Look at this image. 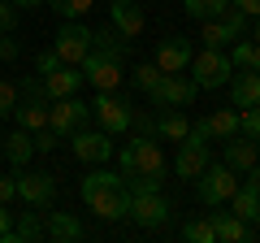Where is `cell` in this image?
Wrapping results in <instances>:
<instances>
[{"label":"cell","instance_id":"6da1fadb","mask_svg":"<svg viewBox=\"0 0 260 243\" xmlns=\"http://www.w3.org/2000/svg\"><path fill=\"white\" fill-rule=\"evenodd\" d=\"M83 204L91 208L95 217L104 222H121L130 208V191H126V178L113 174V169H95V174L83 178Z\"/></svg>","mask_w":260,"mask_h":243},{"label":"cell","instance_id":"7a4b0ae2","mask_svg":"<svg viewBox=\"0 0 260 243\" xmlns=\"http://www.w3.org/2000/svg\"><path fill=\"white\" fill-rule=\"evenodd\" d=\"M234 191H239V174H234L225 161H221V165H213V161H208V169L195 178V196H200V204H204V208L230 204Z\"/></svg>","mask_w":260,"mask_h":243},{"label":"cell","instance_id":"3957f363","mask_svg":"<svg viewBox=\"0 0 260 243\" xmlns=\"http://www.w3.org/2000/svg\"><path fill=\"white\" fill-rule=\"evenodd\" d=\"M186 74L195 78V87H208V92H217V87H225V83L234 78V61H230V52H221V48H204V52H195V56H191Z\"/></svg>","mask_w":260,"mask_h":243},{"label":"cell","instance_id":"277c9868","mask_svg":"<svg viewBox=\"0 0 260 243\" xmlns=\"http://www.w3.org/2000/svg\"><path fill=\"white\" fill-rule=\"evenodd\" d=\"M121 174H165V157H160V139L152 135H135L117 157Z\"/></svg>","mask_w":260,"mask_h":243},{"label":"cell","instance_id":"5b68a950","mask_svg":"<svg viewBox=\"0 0 260 243\" xmlns=\"http://www.w3.org/2000/svg\"><path fill=\"white\" fill-rule=\"evenodd\" d=\"M87 117H91V104L78 100V92H74V96H61V100L48 104V131H52L56 139H70L74 131H83Z\"/></svg>","mask_w":260,"mask_h":243},{"label":"cell","instance_id":"8992f818","mask_svg":"<svg viewBox=\"0 0 260 243\" xmlns=\"http://www.w3.org/2000/svg\"><path fill=\"white\" fill-rule=\"evenodd\" d=\"M174 204H169L160 191H139V196H130V208H126V222H135L139 230H160L169 222Z\"/></svg>","mask_w":260,"mask_h":243},{"label":"cell","instance_id":"52a82bcc","mask_svg":"<svg viewBox=\"0 0 260 243\" xmlns=\"http://www.w3.org/2000/svg\"><path fill=\"white\" fill-rule=\"evenodd\" d=\"M130 113H135V104L121 92H100L95 104H91V117L100 122V131H109V135H126L130 131Z\"/></svg>","mask_w":260,"mask_h":243},{"label":"cell","instance_id":"ba28073f","mask_svg":"<svg viewBox=\"0 0 260 243\" xmlns=\"http://www.w3.org/2000/svg\"><path fill=\"white\" fill-rule=\"evenodd\" d=\"M52 52L61 56V66H78V61L91 52V31L78 18H65V26L52 35Z\"/></svg>","mask_w":260,"mask_h":243},{"label":"cell","instance_id":"9c48e42d","mask_svg":"<svg viewBox=\"0 0 260 243\" xmlns=\"http://www.w3.org/2000/svg\"><path fill=\"white\" fill-rule=\"evenodd\" d=\"M78 70H83V83H91L95 92H121V61L117 56H104V52L91 48L78 61Z\"/></svg>","mask_w":260,"mask_h":243},{"label":"cell","instance_id":"30bf717a","mask_svg":"<svg viewBox=\"0 0 260 243\" xmlns=\"http://www.w3.org/2000/svg\"><path fill=\"white\" fill-rule=\"evenodd\" d=\"M13 183H18V200L26 208H48L56 200V178L52 174H30V169H22Z\"/></svg>","mask_w":260,"mask_h":243},{"label":"cell","instance_id":"8fae6325","mask_svg":"<svg viewBox=\"0 0 260 243\" xmlns=\"http://www.w3.org/2000/svg\"><path fill=\"white\" fill-rule=\"evenodd\" d=\"M195 92H200V87H195L191 74H165L160 87L152 92V104H156V109H186V104L195 100Z\"/></svg>","mask_w":260,"mask_h":243},{"label":"cell","instance_id":"7c38bea8","mask_svg":"<svg viewBox=\"0 0 260 243\" xmlns=\"http://www.w3.org/2000/svg\"><path fill=\"white\" fill-rule=\"evenodd\" d=\"M70 148L83 165H104L113 157V135L109 131H74L70 135Z\"/></svg>","mask_w":260,"mask_h":243},{"label":"cell","instance_id":"4fadbf2b","mask_svg":"<svg viewBox=\"0 0 260 243\" xmlns=\"http://www.w3.org/2000/svg\"><path fill=\"white\" fill-rule=\"evenodd\" d=\"M191 56H195V48H191V39H186V35H165V39L156 44V66H160V74H186Z\"/></svg>","mask_w":260,"mask_h":243},{"label":"cell","instance_id":"5bb4252c","mask_svg":"<svg viewBox=\"0 0 260 243\" xmlns=\"http://www.w3.org/2000/svg\"><path fill=\"white\" fill-rule=\"evenodd\" d=\"M208 161H213V152H208V143H195V139H182L178 143V157H174V174L182 178V183H195V178L208 169Z\"/></svg>","mask_w":260,"mask_h":243},{"label":"cell","instance_id":"9a60e30c","mask_svg":"<svg viewBox=\"0 0 260 243\" xmlns=\"http://www.w3.org/2000/svg\"><path fill=\"white\" fill-rule=\"evenodd\" d=\"M225 87H230L234 109H256L260 104V70H234V78Z\"/></svg>","mask_w":260,"mask_h":243},{"label":"cell","instance_id":"2e32d148","mask_svg":"<svg viewBox=\"0 0 260 243\" xmlns=\"http://www.w3.org/2000/svg\"><path fill=\"white\" fill-rule=\"evenodd\" d=\"M39 78H44V96H48V100L74 96L78 87H83V70H78V66H56V70H48V74H39Z\"/></svg>","mask_w":260,"mask_h":243},{"label":"cell","instance_id":"e0dca14e","mask_svg":"<svg viewBox=\"0 0 260 243\" xmlns=\"http://www.w3.org/2000/svg\"><path fill=\"white\" fill-rule=\"evenodd\" d=\"M109 5H113V9H109V22H113L126 39L143 35V5H139V0H109Z\"/></svg>","mask_w":260,"mask_h":243},{"label":"cell","instance_id":"ac0fdd59","mask_svg":"<svg viewBox=\"0 0 260 243\" xmlns=\"http://www.w3.org/2000/svg\"><path fill=\"white\" fill-rule=\"evenodd\" d=\"M44 234L52 243H78L83 239V222H78L74 213H61V208H56V213H48V222H44Z\"/></svg>","mask_w":260,"mask_h":243},{"label":"cell","instance_id":"d6986e66","mask_svg":"<svg viewBox=\"0 0 260 243\" xmlns=\"http://www.w3.org/2000/svg\"><path fill=\"white\" fill-rule=\"evenodd\" d=\"M256 161H260V148L247 139V135H234V139H225V165H230L234 174H247Z\"/></svg>","mask_w":260,"mask_h":243},{"label":"cell","instance_id":"ffe728a7","mask_svg":"<svg viewBox=\"0 0 260 243\" xmlns=\"http://www.w3.org/2000/svg\"><path fill=\"white\" fill-rule=\"evenodd\" d=\"M91 48L95 52H104V56H117V61H126V52H130V39L121 35L117 26H100V31H91Z\"/></svg>","mask_w":260,"mask_h":243},{"label":"cell","instance_id":"44dd1931","mask_svg":"<svg viewBox=\"0 0 260 243\" xmlns=\"http://www.w3.org/2000/svg\"><path fill=\"white\" fill-rule=\"evenodd\" d=\"M5 157H9V165L26 169L30 157H35V139H30V131H22V126H13L9 139H5Z\"/></svg>","mask_w":260,"mask_h":243},{"label":"cell","instance_id":"7402d4cb","mask_svg":"<svg viewBox=\"0 0 260 243\" xmlns=\"http://www.w3.org/2000/svg\"><path fill=\"white\" fill-rule=\"evenodd\" d=\"M213 230H217V243H247L251 239V226L234 213H213Z\"/></svg>","mask_w":260,"mask_h":243},{"label":"cell","instance_id":"603a6c76","mask_svg":"<svg viewBox=\"0 0 260 243\" xmlns=\"http://www.w3.org/2000/svg\"><path fill=\"white\" fill-rule=\"evenodd\" d=\"M230 213L243 217L247 226H260V191H251V187H243V183H239V191L230 196Z\"/></svg>","mask_w":260,"mask_h":243},{"label":"cell","instance_id":"cb8c5ba5","mask_svg":"<svg viewBox=\"0 0 260 243\" xmlns=\"http://www.w3.org/2000/svg\"><path fill=\"white\" fill-rule=\"evenodd\" d=\"M13 117H18L22 131L35 135V131H44V126H48V104L44 100H18V104H13Z\"/></svg>","mask_w":260,"mask_h":243},{"label":"cell","instance_id":"d4e9b609","mask_svg":"<svg viewBox=\"0 0 260 243\" xmlns=\"http://www.w3.org/2000/svg\"><path fill=\"white\" fill-rule=\"evenodd\" d=\"M186 131H191V122H186L182 109H160V117H156V139H174V143H182Z\"/></svg>","mask_w":260,"mask_h":243},{"label":"cell","instance_id":"484cf974","mask_svg":"<svg viewBox=\"0 0 260 243\" xmlns=\"http://www.w3.org/2000/svg\"><path fill=\"white\" fill-rule=\"evenodd\" d=\"M230 61H234V70H260V44L239 35L230 44Z\"/></svg>","mask_w":260,"mask_h":243},{"label":"cell","instance_id":"4316f807","mask_svg":"<svg viewBox=\"0 0 260 243\" xmlns=\"http://www.w3.org/2000/svg\"><path fill=\"white\" fill-rule=\"evenodd\" d=\"M200 39H204V48H230L239 35H234V31L225 26L221 18H204V26H200Z\"/></svg>","mask_w":260,"mask_h":243},{"label":"cell","instance_id":"83f0119b","mask_svg":"<svg viewBox=\"0 0 260 243\" xmlns=\"http://www.w3.org/2000/svg\"><path fill=\"white\" fill-rule=\"evenodd\" d=\"M13 239L18 243H39L44 239V222H39L35 208H22V217L13 222Z\"/></svg>","mask_w":260,"mask_h":243},{"label":"cell","instance_id":"f1b7e54d","mask_svg":"<svg viewBox=\"0 0 260 243\" xmlns=\"http://www.w3.org/2000/svg\"><path fill=\"white\" fill-rule=\"evenodd\" d=\"M208 131H213V139H234L239 135V109H217L208 117Z\"/></svg>","mask_w":260,"mask_h":243},{"label":"cell","instance_id":"f546056e","mask_svg":"<svg viewBox=\"0 0 260 243\" xmlns=\"http://www.w3.org/2000/svg\"><path fill=\"white\" fill-rule=\"evenodd\" d=\"M182 239L186 243H217L213 217H191V222H182Z\"/></svg>","mask_w":260,"mask_h":243},{"label":"cell","instance_id":"4dcf8cb0","mask_svg":"<svg viewBox=\"0 0 260 243\" xmlns=\"http://www.w3.org/2000/svg\"><path fill=\"white\" fill-rule=\"evenodd\" d=\"M225 5H230V0H182V9L191 13L195 22H204V18H221Z\"/></svg>","mask_w":260,"mask_h":243},{"label":"cell","instance_id":"1f68e13d","mask_svg":"<svg viewBox=\"0 0 260 243\" xmlns=\"http://www.w3.org/2000/svg\"><path fill=\"white\" fill-rule=\"evenodd\" d=\"M160 78H165V74H160V66H156V61H152V66L143 61V66L135 70V87H139V92H148V96L160 87Z\"/></svg>","mask_w":260,"mask_h":243},{"label":"cell","instance_id":"d6a6232c","mask_svg":"<svg viewBox=\"0 0 260 243\" xmlns=\"http://www.w3.org/2000/svg\"><path fill=\"white\" fill-rule=\"evenodd\" d=\"M239 135H247V139L260 148V104L256 109H239Z\"/></svg>","mask_w":260,"mask_h":243},{"label":"cell","instance_id":"836d02e7","mask_svg":"<svg viewBox=\"0 0 260 243\" xmlns=\"http://www.w3.org/2000/svg\"><path fill=\"white\" fill-rule=\"evenodd\" d=\"M18 100H48V96H44V78H39V74L22 78V83H18Z\"/></svg>","mask_w":260,"mask_h":243},{"label":"cell","instance_id":"e575fe53","mask_svg":"<svg viewBox=\"0 0 260 243\" xmlns=\"http://www.w3.org/2000/svg\"><path fill=\"white\" fill-rule=\"evenodd\" d=\"M221 22H225V26H230V31H234V35H247V26H251V18H247V13H243V9H234V5H225Z\"/></svg>","mask_w":260,"mask_h":243},{"label":"cell","instance_id":"d590c367","mask_svg":"<svg viewBox=\"0 0 260 243\" xmlns=\"http://www.w3.org/2000/svg\"><path fill=\"white\" fill-rule=\"evenodd\" d=\"M13 104H18V83H9V78H0V117H9Z\"/></svg>","mask_w":260,"mask_h":243},{"label":"cell","instance_id":"8d00e7d4","mask_svg":"<svg viewBox=\"0 0 260 243\" xmlns=\"http://www.w3.org/2000/svg\"><path fill=\"white\" fill-rule=\"evenodd\" d=\"M18 5H13V0H0V31H9V35H13V31H18Z\"/></svg>","mask_w":260,"mask_h":243},{"label":"cell","instance_id":"74e56055","mask_svg":"<svg viewBox=\"0 0 260 243\" xmlns=\"http://www.w3.org/2000/svg\"><path fill=\"white\" fill-rule=\"evenodd\" d=\"M95 9V0H65L61 5V18H83V13Z\"/></svg>","mask_w":260,"mask_h":243},{"label":"cell","instance_id":"f35d334b","mask_svg":"<svg viewBox=\"0 0 260 243\" xmlns=\"http://www.w3.org/2000/svg\"><path fill=\"white\" fill-rule=\"evenodd\" d=\"M0 61L9 66V61H18V39L9 35V31H0Z\"/></svg>","mask_w":260,"mask_h":243},{"label":"cell","instance_id":"ab89813d","mask_svg":"<svg viewBox=\"0 0 260 243\" xmlns=\"http://www.w3.org/2000/svg\"><path fill=\"white\" fill-rule=\"evenodd\" d=\"M0 243H18V239H13V217H9V204H0Z\"/></svg>","mask_w":260,"mask_h":243},{"label":"cell","instance_id":"60d3db41","mask_svg":"<svg viewBox=\"0 0 260 243\" xmlns=\"http://www.w3.org/2000/svg\"><path fill=\"white\" fill-rule=\"evenodd\" d=\"M13 200H18V183L9 174H0V204H13Z\"/></svg>","mask_w":260,"mask_h":243},{"label":"cell","instance_id":"b9f144b4","mask_svg":"<svg viewBox=\"0 0 260 243\" xmlns=\"http://www.w3.org/2000/svg\"><path fill=\"white\" fill-rule=\"evenodd\" d=\"M30 139H35V152H52V148H56V135L48 131V126H44V131H35Z\"/></svg>","mask_w":260,"mask_h":243},{"label":"cell","instance_id":"7bdbcfd3","mask_svg":"<svg viewBox=\"0 0 260 243\" xmlns=\"http://www.w3.org/2000/svg\"><path fill=\"white\" fill-rule=\"evenodd\" d=\"M56 66H61V56H56L52 48H48V52H39V56H35V70H39V74H48V70H56Z\"/></svg>","mask_w":260,"mask_h":243},{"label":"cell","instance_id":"ee69618b","mask_svg":"<svg viewBox=\"0 0 260 243\" xmlns=\"http://www.w3.org/2000/svg\"><path fill=\"white\" fill-rule=\"evenodd\" d=\"M234 9H243L247 18H260V0H230Z\"/></svg>","mask_w":260,"mask_h":243},{"label":"cell","instance_id":"f6af8a7d","mask_svg":"<svg viewBox=\"0 0 260 243\" xmlns=\"http://www.w3.org/2000/svg\"><path fill=\"white\" fill-rule=\"evenodd\" d=\"M243 187H251V191H260V161H256V165L247 169V183H243Z\"/></svg>","mask_w":260,"mask_h":243},{"label":"cell","instance_id":"bcb514c9","mask_svg":"<svg viewBox=\"0 0 260 243\" xmlns=\"http://www.w3.org/2000/svg\"><path fill=\"white\" fill-rule=\"evenodd\" d=\"M13 5H18V9H39L44 0H13Z\"/></svg>","mask_w":260,"mask_h":243},{"label":"cell","instance_id":"7dc6e473","mask_svg":"<svg viewBox=\"0 0 260 243\" xmlns=\"http://www.w3.org/2000/svg\"><path fill=\"white\" fill-rule=\"evenodd\" d=\"M251 39H256V44H260V18H256V31H251Z\"/></svg>","mask_w":260,"mask_h":243},{"label":"cell","instance_id":"c3c4849f","mask_svg":"<svg viewBox=\"0 0 260 243\" xmlns=\"http://www.w3.org/2000/svg\"><path fill=\"white\" fill-rule=\"evenodd\" d=\"M0 161H5V139H0Z\"/></svg>","mask_w":260,"mask_h":243}]
</instances>
